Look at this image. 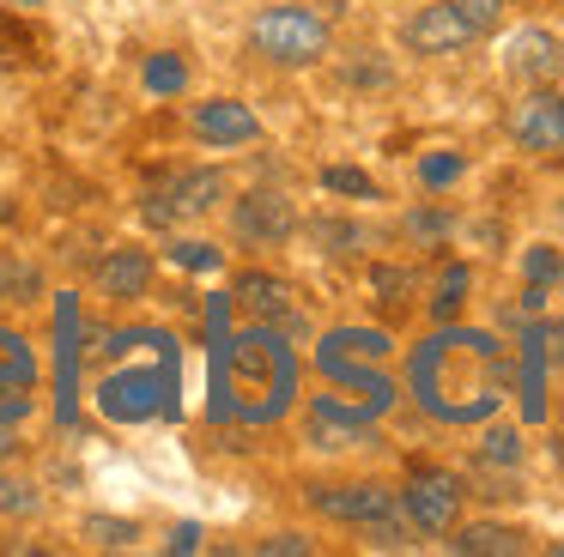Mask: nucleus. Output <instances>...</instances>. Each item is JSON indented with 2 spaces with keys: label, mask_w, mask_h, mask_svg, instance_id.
Listing matches in <instances>:
<instances>
[{
  "label": "nucleus",
  "mask_w": 564,
  "mask_h": 557,
  "mask_svg": "<svg viewBox=\"0 0 564 557\" xmlns=\"http://www.w3.org/2000/svg\"><path fill=\"white\" fill-rule=\"evenodd\" d=\"M449 551H462V557H516V551H528V539L516 527H491V521H479V527L455 533Z\"/></svg>",
  "instance_id": "obj_17"
},
{
  "label": "nucleus",
  "mask_w": 564,
  "mask_h": 557,
  "mask_svg": "<svg viewBox=\"0 0 564 557\" xmlns=\"http://www.w3.org/2000/svg\"><path fill=\"white\" fill-rule=\"evenodd\" d=\"M219 418H243V424H273L285 418L297 394V358L285 346V334L273 327H243L237 339L219 346Z\"/></svg>",
  "instance_id": "obj_3"
},
{
  "label": "nucleus",
  "mask_w": 564,
  "mask_h": 557,
  "mask_svg": "<svg viewBox=\"0 0 564 557\" xmlns=\"http://www.w3.org/2000/svg\"><path fill=\"white\" fill-rule=\"evenodd\" d=\"M0 509L31 515V509H37V491H31V484H19V479H0Z\"/></svg>",
  "instance_id": "obj_27"
},
{
  "label": "nucleus",
  "mask_w": 564,
  "mask_h": 557,
  "mask_svg": "<svg viewBox=\"0 0 564 557\" xmlns=\"http://www.w3.org/2000/svg\"><path fill=\"white\" fill-rule=\"evenodd\" d=\"M86 539L104 545V551H128V545H140V527L116 515H86Z\"/></svg>",
  "instance_id": "obj_19"
},
{
  "label": "nucleus",
  "mask_w": 564,
  "mask_h": 557,
  "mask_svg": "<svg viewBox=\"0 0 564 557\" xmlns=\"http://www.w3.org/2000/svg\"><path fill=\"white\" fill-rule=\"evenodd\" d=\"M503 67L516 73V79L528 85H552L564 73V43L552 31H540V24H528V31L510 36V48H503Z\"/></svg>",
  "instance_id": "obj_9"
},
{
  "label": "nucleus",
  "mask_w": 564,
  "mask_h": 557,
  "mask_svg": "<svg viewBox=\"0 0 564 557\" xmlns=\"http://www.w3.org/2000/svg\"><path fill=\"white\" fill-rule=\"evenodd\" d=\"M237 303H249L261 321H292V285L273 273H243L237 278Z\"/></svg>",
  "instance_id": "obj_15"
},
{
  "label": "nucleus",
  "mask_w": 564,
  "mask_h": 557,
  "mask_svg": "<svg viewBox=\"0 0 564 557\" xmlns=\"http://www.w3.org/2000/svg\"><path fill=\"white\" fill-rule=\"evenodd\" d=\"M406 375H413L419 406L443 424L491 418L498 400H503V382H510L498 339L479 334V327H443V334H431L425 346L413 351Z\"/></svg>",
  "instance_id": "obj_2"
},
{
  "label": "nucleus",
  "mask_w": 564,
  "mask_h": 557,
  "mask_svg": "<svg viewBox=\"0 0 564 557\" xmlns=\"http://www.w3.org/2000/svg\"><path fill=\"white\" fill-rule=\"evenodd\" d=\"M140 79H147V91L171 97V91H183V85H188V67H183V61H176V55H152Z\"/></svg>",
  "instance_id": "obj_20"
},
{
  "label": "nucleus",
  "mask_w": 564,
  "mask_h": 557,
  "mask_svg": "<svg viewBox=\"0 0 564 557\" xmlns=\"http://www.w3.org/2000/svg\"><path fill=\"white\" fill-rule=\"evenodd\" d=\"M401 509L419 533H449L455 509H462V484L449 472H413V484L401 491Z\"/></svg>",
  "instance_id": "obj_7"
},
{
  "label": "nucleus",
  "mask_w": 564,
  "mask_h": 557,
  "mask_svg": "<svg viewBox=\"0 0 564 557\" xmlns=\"http://www.w3.org/2000/svg\"><path fill=\"white\" fill-rule=\"evenodd\" d=\"M91 285L104 297H140L152 285V254L147 249H110L98 266H91Z\"/></svg>",
  "instance_id": "obj_13"
},
{
  "label": "nucleus",
  "mask_w": 564,
  "mask_h": 557,
  "mask_svg": "<svg viewBox=\"0 0 564 557\" xmlns=\"http://www.w3.org/2000/svg\"><path fill=\"white\" fill-rule=\"evenodd\" d=\"M0 455H13V436H7V430H0Z\"/></svg>",
  "instance_id": "obj_33"
},
{
  "label": "nucleus",
  "mask_w": 564,
  "mask_h": 557,
  "mask_svg": "<svg viewBox=\"0 0 564 557\" xmlns=\"http://www.w3.org/2000/svg\"><path fill=\"white\" fill-rule=\"evenodd\" d=\"M171 261L176 266H200V273H207V266H219V249H213V242H171Z\"/></svg>",
  "instance_id": "obj_25"
},
{
  "label": "nucleus",
  "mask_w": 564,
  "mask_h": 557,
  "mask_svg": "<svg viewBox=\"0 0 564 557\" xmlns=\"http://www.w3.org/2000/svg\"><path fill=\"white\" fill-rule=\"evenodd\" d=\"M510 140L522 145V152H540V157L564 152V97L546 91V85H534V91L510 109Z\"/></svg>",
  "instance_id": "obj_5"
},
{
  "label": "nucleus",
  "mask_w": 564,
  "mask_h": 557,
  "mask_svg": "<svg viewBox=\"0 0 564 557\" xmlns=\"http://www.w3.org/2000/svg\"><path fill=\"white\" fill-rule=\"evenodd\" d=\"M231 225H237V237H243V242H285L297 230V212H292L285 194L261 188V194H243V200H237Z\"/></svg>",
  "instance_id": "obj_10"
},
{
  "label": "nucleus",
  "mask_w": 564,
  "mask_h": 557,
  "mask_svg": "<svg viewBox=\"0 0 564 557\" xmlns=\"http://www.w3.org/2000/svg\"><path fill=\"white\" fill-rule=\"evenodd\" d=\"M522 273H528V285H552V278L564 273V254L558 249H528Z\"/></svg>",
  "instance_id": "obj_24"
},
{
  "label": "nucleus",
  "mask_w": 564,
  "mask_h": 557,
  "mask_svg": "<svg viewBox=\"0 0 564 557\" xmlns=\"http://www.w3.org/2000/svg\"><path fill=\"white\" fill-rule=\"evenodd\" d=\"M382 358H389V334L377 327H334L316 346V370L328 375L346 394H322L310 406V436L316 448H346L365 443L370 424L394 406V382L382 375Z\"/></svg>",
  "instance_id": "obj_1"
},
{
  "label": "nucleus",
  "mask_w": 564,
  "mask_h": 557,
  "mask_svg": "<svg viewBox=\"0 0 564 557\" xmlns=\"http://www.w3.org/2000/svg\"><path fill=\"white\" fill-rule=\"evenodd\" d=\"M449 7L462 12L467 24H474V36L498 31V19H503V0H449Z\"/></svg>",
  "instance_id": "obj_23"
},
{
  "label": "nucleus",
  "mask_w": 564,
  "mask_h": 557,
  "mask_svg": "<svg viewBox=\"0 0 564 557\" xmlns=\"http://www.w3.org/2000/svg\"><path fill=\"white\" fill-rule=\"evenodd\" d=\"M558 334V327H534L528 334V358H522V412L528 424L546 418V339Z\"/></svg>",
  "instance_id": "obj_16"
},
{
  "label": "nucleus",
  "mask_w": 564,
  "mask_h": 557,
  "mask_svg": "<svg viewBox=\"0 0 564 557\" xmlns=\"http://www.w3.org/2000/svg\"><path fill=\"white\" fill-rule=\"evenodd\" d=\"M462 291H467V266H449V273H443V285H437V315H455Z\"/></svg>",
  "instance_id": "obj_28"
},
{
  "label": "nucleus",
  "mask_w": 564,
  "mask_h": 557,
  "mask_svg": "<svg viewBox=\"0 0 564 557\" xmlns=\"http://www.w3.org/2000/svg\"><path fill=\"white\" fill-rule=\"evenodd\" d=\"M249 48L273 67H310L328 55V19H316L310 7H268L249 24Z\"/></svg>",
  "instance_id": "obj_4"
},
{
  "label": "nucleus",
  "mask_w": 564,
  "mask_h": 557,
  "mask_svg": "<svg viewBox=\"0 0 564 557\" xmlns=\"http://www.w3.org/2000/svg\"><path fill=\"white\" fill-rule=\"evenodd\" d=\"M31 382H37V358H31V346L13 334V327H0V424L25 412Z\"/></svg>",
  "instance_id": "obj_12"
},
{
  "label": "nucleus",
  "mask_w": 564,
  "mask_h": 557,
  "mask_svg": "<svg viewBox=\"0 0 564 557\" xmlns=\"http://www.w3.org/2000/svg\"><path fill=\"white\" fill-rule=\"evenodd\" d=\"M13 7H43V0H13Z\"/></svg>",
  "instance_id": "obj_34"
},
{
  "label": "nucleus",
  "mask_w": 564,
  "mask_h": 557,
  "mask_svg": "<svg viewBox=\"0 0 564 557\" xmlns=\"http://www.w3.org/2000/svg\"><path fill=\"white\" fill-rule=\"evenodd\" d=\"M0 297L7 303H37L43 297V273L19 254H0Z\"/></svg>",
  "instance_id": "obj_18"
},
{
  "label": "nucleus",
  "mask_w": 564,
  "mask_h": 557,
  "mask_svg": "<svg viewBox=\"0 0 564 557\" xmlns=\"http://www.w3.org/2000/svg\"><path fill=\"white\" fill-rule=\"evenodd\" d=\"M195 545H200V527H176L171 533V551H195Z\"/></svg>",
  "instance_id": "obj_31"
},
{
  "label": "nucleus",
  "mask_w": 564,
  "mask_h": 557,
  "mask_svg": "<svg viewBox=\"0 0 564 557\" xmlns=\"http://www.w3.org/2000/svg\"><path fill=\"white\" fill-rule=\"evenodd\" d=\"M377 291H406V273H394V266H377Z\"/></svg>",
  "instance_id": "obj_32"
},
{
  "label": "nucleus",
  "mask_w": 564,
  "mask_h": 557,
  "mask_svg": "<svg viewBox=\"0 0 564 557\" xmlns=\"http://www.w3.org/2000/svg\"><path fill=\"white\" fill-rule=\"evenodd\" d=\"M261 557H310V539L304 533H273V539H261L256 545Z\"/></svg>",
  "instance_id": "obj_26"
},
{
  "label": "nucleus",
  "mask_w": 564,
  "mask_h": 557,
  "mask_svg": "<svg viewBox=\"0 0 564 557\" xmlns=\"http://www.w3.org/2000/svg\"><path fill=\"white\" fill-rule=\"evenodd\" d=\"M455 176H462V152H431V157H419V182H425V188H449Z\"/></svg>",
  "instance_id": "obj_22"
},
{
  "label": "nucleus",
  "mask_w": 564,
  "mask_h": 557,
  "mask_svg": "<svg viewBox=\"0 0 564 557\" xmlns=\"http://www.w3.org/2000/svg\"><path fill=\"white\" fill-rule=\"evenodd\" d=\"M401 36H406V48H413V55H455V48L474 43V24H467L449 0H437V7L413 12Z\"/></svg>",
  "instance_id": "obj_8"
},
{
  "label": "nucleus",
  "mask_w": 564,
  "mask_h": 557,
  "mask_svg": "<svg viewBox=\"0 0 564 557\" xmlns=\"http://www.w3.org/2000/svg\"><path fill=\"white\" fill-rule=\"evenodd\" d=\"M406 230H413V237H443V218L437 212H413V218H406Z\"/></svg>",
  "instance_id": "obj_30"
},
{
  "label": "nucleus",
  "mask_w": 564,
  "mask_h": 557,
  "mask_svg": "<svg viewBox=\"0 0 564 557\" xmlns=\"http://www.w3.org/2000/svg\"><path fill=\"white\" fill-rule=\"evenodd\" d=\"M558 212H564V206H558Z\"/></svg>",
  "instance_id": "obj_35"
},
{
  "label": "nucleus",
  "mask_w": 564,
  "mask_h": 557,
  "mask_svg": "<svg viewBox=\"0 0 564 557\" xmlns=\"http://www.w3.org/2000/svg\"><path fill=\"white\" fill-rule=\"evenodd\" d=\"M219 200H225V176H219V170H183V176L171 182V194H164V206H171L176 218H183V212H213Z\"/></svg>",
  "instance_id": "obj_14"
},
{
  "label": "nucleus",
  "mask_w": 564,
  "mask_h": 557,
  "mask_svg": "<svg viewBox=\"0 0 564 557\" xmlns=\"http://www.w3.org/2000/svg\"><path fill=\"white\" fill-rule=\"evenodd\" d=\"M310 503L322 509V515L334 521H358V527H370V521H394V509H401V496L389 491V484H310Z\"/></svg>",
  "instance_id": "obj_6"
},
{
  "label": "nucleus",
  "mask_w": 564,
  "mask_h": 557,
  "mask_svg": "<svg viewBox=\"0 0 564 557\" xmlns=\"http://www.w3.org/2000/svg\"><path fill=\"white\" fill-rule=\"evenodd\" d=\"M486 460H516V430H486Z\"/></svg>",
  "instance_id": "obj_29"
},
{
  "label": "nucleus",
  "mask_w": 564,
  "mask_h": 557,
  "mask_svg": "<svg viewBox=\"0 0 564 557\" xmlns=\"http://www.w3.org/2000/svg\"><path fill=\"white\" fill-rule=\"evenodd\" d=\"M188 128H195L207 145H249L261 133V121H256V109L237 103V97H207V103H195Z\"/></svg>",
  "instance_id": "obj_11"
},
{
  "label": "nucleus",
  "mask_w": 564,
  "mask_h": 557,
  "mask_svg": "<svg viewBox=\"0 0 564 557\" xmlns=\"http://www.w3.org/2000/svg\"><path fill=\"white\" fill-rule=\"evenodd\" d=\"M322 188H328V194H352V200H370L377 182H370L365 170H352V164H328V170H322Z\"/></svg>",
  "instance_id": "obj_21"
}]
</instances>
